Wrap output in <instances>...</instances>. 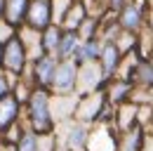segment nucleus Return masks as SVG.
I'll return each mask as SVG.
<instances>
[{"instance_id": "nucleus-5", "label": "nucleus", "mask_w": 153, "mask_h": 151, "mask_svg": "<svg viewBox=\"0 0 153 151\" xmlns=\"http://www.w3.org/2000/svg\"><path fill=\"white\" fill-rule=\"evenodd\" d=\"M57 61L59 59L52 57V55H42V57H38L36 61H31V76H33V80H36L38 87H45V90L50 87Z\"/></svg>"}, {"instance_id": "nucleus-4", "label": "nucleus", "mask_w": 153, "mask_h": 151, "mask_svg": "<svg viewBox=\"0 0 153 151\" xmlns=\"http://www.w3.org/2000/svg\"><path fill=\"white\" fill-rule=\"evenodd\" d=\"M24 24L38 31L47 28L52 24V0H28Z\"/></svg>"}, {"instance_id": "nucleus-2", "label": "nucleus", "mask_w": 153, "mask_h": 151, "mask_svg": "<svg viewBox=\"0 0 153 151\" xmlns=\"http://www.w3.org/2000/svg\"><path fill=\"white\" fill-rule=\"evenodd\" d=\"M76 85H78V64L71 59H59L50 87L57 94H71L76 90Z\"/></svg>"}, {"instance_id": "nucleus-3", "label": "nucleus", "mask_w": 153, "mask_h": 151, "mask_svg": "<svg viewBox=\"0 0 153 151\" xmlns=\"http://www.w3.org/2000/svg\"><path fill=\"white\" fill-rule=\"evenodd\" d=\"M28 64V57H26V50L21 45V40L17 36L10 38L5 45H2V69L10 71V73L19 76Z\"/></svg>"}, {"instance_id": "nucleus-12", "label": "nucleus", "mask_w": 153, "mask_h": 151, "mask_svg": "<svg viewBox=\"0 0 153 151\" xmlns=\"http://www.w3.org/2000/svg\"><path fill=\"white\" fill-rule=\"evenodd\" d=\"M61 26L59 24H50L47 28H42L40 31V36H42V50H45V55H52L57 57V50H59V40H61Z\"/></svg>"}, {"instance_id": "nucleus-16", "label": "nucleus", "mask_w": 153, "mask_h": 151, "mask_svg": "<svg viewBox=\"0 0 153 151\" xmlns=\"http://www.w3.org/2000/svg\"><path fill=\"white\" fill-rule=\"evenodd\" d=\"M97 28H99V19L87 14V19L78 26L76 33H78V38H80V40H92V38H97Z\"/></svg>"}, {"instance_id": "nucleus-14", "label": "nucleus", "mask_w": 153, "mask_h": 151, "mask_svg": "<svg viewBox=\"0 0 153 151\" xmlns=\"http://www.w3.org/2000/svg\"><path fill=\"white\" fill-rule=\"evenodd\" d=\"M80 38H78L76 31H61V40H59V50H57V59H71L73 50L78 47Z\"/></svg>"}, {"instance_id": "nucleus-15", "label": "nucleus", "mask_w": 153, "mask_h": 151, "mask_svg": "<svg viewBox=\"0 0 153 151\" xmlns=\"http://www.w3.org/2000/svg\"><path fill=\"white\" fill-rule=\"evenodd\" d=\"M17 151H38V132L33 130H24L14 144Z\"/></svg>"}, {"instance_id": "nucleus-20", "label": "nucleus", "mask_w": 153, "mask_h": 151, "mask_svg": "<svg viewBox=\"0 0 153 151\" xmlns=\"http://www.w3.org/2000/svg\"><path fill=\"white\" fill-rule=\"evenodd\" d=\"M123 5H127V0H108V7L111 10H120Z\"/></svg>"}, {"instance_id": "nucleus-9", "label": "nucleus", "mask_w": 153, "mask_h": 151, "mask_svg": "<svg viewBox=\"0 0 153 151\" xmlns=\"http://www.w3.org/2000/svg\"><path fill=\"white\" fill-rule=\"evenodd\" d=\"M101 45L99 38H92V40H80L78 47L71 55V61H76L78 66L80 64H90V61H99V55H101Z\"/></svg>"}, {"instance_id": "nucleus-8", "label": "nucleus", "mask_w": 153, "mask_h": 151, "mask_svg": "<svg viewBox=\"0 0 153 151\" xmlns=\"http://www.w3.org/2000/svg\"><path fill=\"white\" fill-rule=\"evenodd\" d=\"M19 113H21V102L14 97V92L0 97V135L19 120Z\"/></svg>"}, {"instance_id": "nucleus-10", "label": "nucleus", "mask_w": 153, "mask_h": 151, "mask_svg": "<svg viewBox=\"0 0 153 151\" xmlns=\"http://www.w3.org/2000/svg\"><path fill=\"white\" fill-rule=\"evenodd\" d=\"M87 7H85V2L82 0H73L71 2V7L66 10V14H64V19H61V28H66V31H78V26L87 19Z\"/></svg>"}, {"instance_id": "nucleus-6", "label": "nucleus", "mask_w": 153, "mask_h": 151, "mask_svg": "<svg viewBox=\"0 0 153 151\" xmlns=\"http://www.w3.org/2000/svg\"><path fill=\"white\" fill-rule=\"evenodd\" d=\"M120 61H123V50H120L115 43H111V40L104 43V45H101V55H99V69H101V73H104V80H108V78L115 76Z\"/></svg>"}, {"instance_id": "nucleus-7", "label": "nucleus", "mask_w": 153, "mask_h": 151, "mask_svg": "<svg viewBox=\"0 0 153 151\" xmlns=\"http://www.w3.org/2000/svg\"><path fill=\"white\" fill-rule=\"evenodd\" d=\"M144 24V12L139 5L134 2H127L118 10V26L125 31V33H137Z\"/></svg>"}, {"instance_id": "nucleus-22", "label": "nucleus", "mask_w": 153, "mask_h": 151, "mask_svg": "<svg viewBox=\"0 0 153 151\" xmlns=\"http://www.w3.org/2000/svg\"><path fill=\"white\" fill-rule=\"evenodd\" d=\"M0 66H2V45H0Z\"/></svg>"}, {"instance_id": "nucleus-13", "label": "nucleus", "mask_w": 153, "mask_h": 151, "mask_svg": "<svg viewBox=\"0 0 153 151\" xmlns=\"http://www.w3.org/2000/svg\"><path fill=\"white\" fill-rule=\"evenodd\" d=\"M26 7H28V0H5V14L12 26H21L24 17H26Z\"/></svg>"}, {"instance_id": "nucleus-1", "label": "nucleus", "mask_w": 153, "mask_h": 151, "mask_svg": "<svg viewBox=\"0 0 153 151\" xmlns=\"http://www.w3.org/2000/svg\"><path fill=\"white\" fill-rule=\"evenodd\" d=\"M26 111H28V123L31 130L38 135H47L54 128V118H52V102L45 87H36L26 99Z\"/></svg>"}, {"instance_id": "nucleus-19", "label": "nucleus", "mask_w": 153, "mask_h": 151, "mask_svg": "<svg viewBox=\"0 0 153 151\" xmlns=\"http://www.w3.org/2000/svg\"><path fill=\"white\" fill-rule=\"evenodd\" d=\"M17 36V26H12L5 17H0V45H5L10 38Z\"/></svg>"}, {"instance_id": "nucleus-11", "label": "nucleus", "mask_w": 153, "mask_h": 151, "mask_svg": "<svg viewBox=\"0 0 153 151\" xmlns=\"http://www.w3.org/2000/svg\"><path fill=\"white\" fill-rule=\"evenodd\" d=\"M87 142H90V132L85 130L82 123H68V132H66V149L71 151H82L87 149Z\"/></svg>"}, {"instance_id": "nucleus-21", "label": "nucleus", "mask_w": 153, "mask_h": 151, "mask_svg": "<svg viewBox=\"0 0 153 151\" xmlns=\"http://www.w3.org/2000/svg\"><path fill=\"white\" fill-rule=\"evenodd\" d=\"M5 14V0H0V17Z\"/></svg>"}, {"instance_id": "nucleus-18", "label": "nucleus", "mask_w": 153, "mask_h": 151, "mask_svg": "<svg viewBox=\"0 0 153 151\" xmlns=\"http://www.w3.org/2000/svg\"><path fill=\"white\" fill-rule=\"evenodd\" d=\"M134 78H137V80H141L144 85H153V64L141 61V64L134 69Z\"/></svg>"}, {"instance_id": "nucleus-17", "label": "nucleus", "mask_w": 153, "mask_h": 151, "mask_svg": "<svg viewBox=\"0 0 153 151\" xmlns=\"http://www.w3.org/2000/svg\"><path fill=\"white\" fill-rule=\"evenodd\" d=\"M14 85H17V76L10 73V71H5V69L0 66V97H5V94H12Z\"/></svg>"}]
</instances>
